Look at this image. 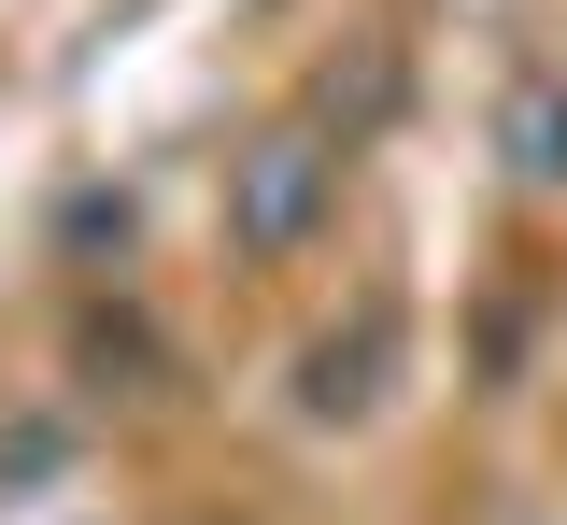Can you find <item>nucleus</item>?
Masks as SVG:
<instances>
[{
  "instance_id": "f257e3e1",
  "label": "nucleus",
  "mask_w": 567,
  "mask_h": 525,
  "mask_svg": "<svg viewBox=\"0 0 567 525\" xmlns=\"http://www.w3.org/2000/svg\"><path fill=\"white\" fill-rule=\"evenodd\" d=\"M298 199H312V171H298V143H270V185H256V241H284V227H298Z\"/></svg>"
},
{
  "instance_id": "f03ea898",
  "label": "nucleus",
  "mask_w": 567,
  "mask_h": 525,
  "mask_svg": "<svg viewBox=\"0 0 567 525\" xmlns=\"http://www.w3.org/2000/svg\"><path fill=\"white\" fill-rule=\"evenodd\" d=\"M525 171H539V185L567 171V114H554V100H525Z\"/></svg>"
}]
</instances>
